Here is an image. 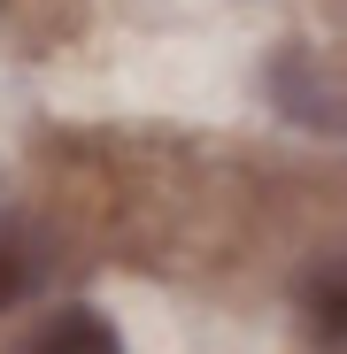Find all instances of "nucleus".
Segmentation results:
<instances>
[{"label":"nucleus","instance_id":"nucleus-1","mask_svg":"<svg viewBox=\"0 0 347 354\" xmlns=\"http://www.w3.org/2000/svg\"><path fill=\"white\" fill-rule=\"evenodd\" d=\"M24 354H124V346H116V331H108L100 316L62 308V316H46V324L31 331V346H24Z\"/></svg>","mask_w":347,"mask_h":354},{"label":"nucleus","instance_id":"nucleus-2","mask_svg":"<svg viewBox=\"0 0 347 354\" xmlns=\"http://www.w3.org/2000/svg\"><path fill=\"white\" fill-rule=\"evenodd\" d=\"M309 316H317V346L339 354V316H347V285H339V270H324V277L309 285Z\"/></svg>","mask_w":347,"mask_h":354},{"label":"nucleus","instance_id":"nucleus-3","mask_svg":"<svg viewBox=\"0 0 347 354\" xmlns=\"http://www.w3.org/2000/svg\"><path fill=\"white\" fill-rule=\"evenodd\" d=\"M24 292H31V254L8 239V231H0V316H8Z\"/></svg>","mask_w":347,"mask_h":354}]
</instances>
